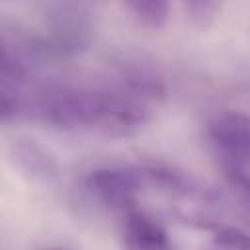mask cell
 I'll return each instance as SVG.
<instances>
[{
  "label": "cell",
  "mask_w": 250,
  "mask_h": 250,
  "mask_svg": "<svg viewBox=\"0 0 250 250\" xmlns=\"http://www.w3.org/2000/svg\"><path fill=\"white\" fill-rule=\"evenodd\" d=\"M104 104V92L82 88H53L37 102L39 117L59 129H96Z\"/></svg>",
  "instance_id": "1"
},
{
  "label": "cell",
  "mask_w": 250,
  "mask_h": 250,
  "mask_svg": "<svg viewBox=\"0 0 250 250\" xmlns=\"http://www.w3.org/2000/svg\"><path fill=\"white\" fill-rule=\"evenodd\" d=\"M145 186L141 170L125 166L96 168L84 180L90 197L111 211H129Z\"/></svg>",
  "instance_id": "2"
},
{
  "label": "cell",
  "mask_w": 250,
  "mask_h": 250,
  "mask_svg": "<svg viewBox=\"0 0 250 250\" xmlns=\"http://www.w3.org/2000/svg\"><path fill=\"white\" fill-rule=\"evenodd\" d=\"M49 49L59 55H74L84 51L92 39V18L86 6L59 2L47 6Z\"/></svg>",
  "instance_id": "3"
},
{
  "label": "cell",
  "mask_w": 250,
  "mask_h": 250,
  "mask_svg": "<svg viewBox=\"0 0 250 250\" xmlns=\"http://www.w3.org/2000/svg\"><path fill=\"white\" fill-rule=\"evenodd\" d=\"M148 121H150V109L145 102L131 98L123 92L117 94L104 92L102 113L96 125V131H100L102 135L111 139L131 137L139 133Z\"/></svg>",
  "instance_id": "4"
},
{
  "label": "cell",
  "mask_w": 250,
  "mask_h": 250,
  "mask_svg": "<svg viewBox=\"0 0 250 250\" xmlns=\"http://www.w3.org/2000/svg\"><path fill=\"white\" fill-rule=\"evenodd\" d=\"M207 139L219 160L250 162V115L221 111L207 123Z\"/></svg>",
  "instance_id": "5"
},
{
  "label": "cell",
  "mask_w": 250,
  "mask_h": 250,
  "mask_svg": "<svg viewBox=\"0 0 250 250\" xmlns=\"http://www.w3.org/2000/svg\"><path fill=\"white\" fill-rule=\"evenodd\" d=\"M123 250H172L166 229L148 213L129 211L121 223Z\"/></svg>",
  "instance_id": "6"
},
{
  "label": "cell",
  "mask_w": 250,
  "mask_h": 250,
  "mask_svg": "<svg viewBox=\"0 0 250 250\" xmlns=\"http://www.w3.org/2000/svg\"><path fill=\"white\" fill-rule=\"evenodd\" d=\"M10 154L14 164L31 180H41L47 182L57 176L59 172V162L55 154L37 143L35 139H18L10 146Z\"/></svg>",
  "instance_id": "7"
},
{
  "label": "cell",
  "mask_w": 250,
  "mask_h": 250,
  "mask_svg": "<svg viewBox=\"0 0 250 250\" xmlns=\"http://www.w3.org/2000/svg\"><path fill=\"white\" fill-rule=\"evenodd\" d=\"M139 170L145 178V184L152 186L154 189L168 191L174 195H184V197H191L199 193V189L189 182V178L172 166H166L160 162H146Z\"/></svg>",
  "instance_id": "8"
},
{
  "label": "cell",
  "mask_w": 250,
  "mask_h": 250,
  "mask_svg": "<svg viewBox=\"0 0 250 250\" xmlns=\"http://www.w3.org/2000/svg\"><path fill=\"white\" fill-rule=\"evenodd\" d=\"M119 82L123 88V94L137 98L141 102L148 100H162L166 94L164 82L158 74H154L148 68L143 66H127L119 72Z\"/></svg>",
  "instance_id": "9"
},
{
  "label": "cell",
  "mask_w": 250,
  "mask_h": 250,
  "mask_svg": "<svg viewBox=\"0 0 250 250\" xmlns=\"http://www.w3.org/2000/svg\"><path fill=\"white\" fill-rule=\"evenodd\" d=\"M123 8L137 23L152 29L162 27L170 16V4L164 0H129L123 2Z\"/></svg>",
  "instance_id": "10"
},
{
  "label": "cell",
  "mask_w": 250,
  "mask_h": 250,
  "mask_svg": "<svg viewBox=\"0 0 250 250\" xmlns=\"http://www.w3.org/2000/svg\"><path fill=\"white\" fill-rule=\"evenodd\" d=\"M221 168H223L227 184L232 188V191L250 211V172L246 164L232 162V160H221Z\"/></svg>",
  "instance_id": "11"
},
{
  "label": "cell",
  "mask_w": 250,
  "mask_h": 250,
  "mask_svg": "<svg viewBox=\"0 0 250 250\" xmlns=\"http://www.w3.org/2000/svg\"><path fill=\"white\" fill-rule=\"evenodd\" d=\"M213 244L225 250H250V234L238 227H217Z\"/></svg>",
  "instance_id": "12"
},
{
  "label": "cell",
  "mask_w": 250,
  "mask_h": 250,
  "mask_svg": "<svg viewBox=\"0 0 250 250\" xmlns=\"http://www.w3.org/2000/svg\"><path fill=\"white\" fill-rule=\"evenodd\" d=\"M188 20L199 27H205L213 21L217 12L221 10L219 2H209V0H195V2H184L182 4Z\"/></svg>",
  "instance_id": "13"
},
{
  "label": "cell",
  "mask_w": 250,
  "mask_h": 250,
  "mask_svg": "<svg viewBox=\"0 0 250 250\" xmlns=\"http://www.w3.org/2000/svg\"><path fill=\"white\" fill-rule=\"evenodd\" d=\"M47 250H62V248H47Z\"/></svg>",
  "instance_id": "14"
}]
</instances>
